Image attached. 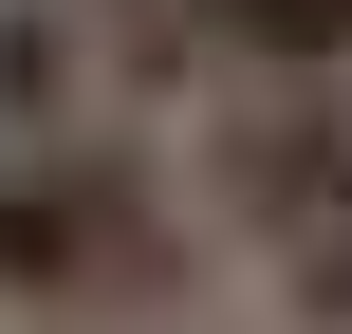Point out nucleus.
<instances>
[{"mask_svg":"<svg viewBox=\"0 0 352 334\" xmlns=\"http://www.w3.org/2000/svg\"><path fill=\"white\" fill-rule=\"evenodd\" d=\"M204 242H260V260H316L352 242V74H297V93H204L167 130Z\"/></svg>","mask_w":352,"mask_h":334,"instance_id":"2","label":"nucleus"},{"mask_svg":"<svg viewBox=\"0 0 352 334\" xmlns=\"http://www.w3.org/2000/svg\"><path fill=\"white\" fill-rule=\"evenodd\" d=\"M56 130H130L111 56H93V0H0V149H56Z\"/></svg>","mask_w":352,"mask_h":334,"instance_id":"3","label":"nucleus"},{"mask_svg":"<svg viewBox=\"0 0 352 334\" xmlns=\"http://www.w3.org/2000/svg\"><path fill=\"white\" fill-rule=\"evenodd\" d=\"M186 37H204V74H241V93H297V74H352V0H167Z\"/></svg>","mask_w":352,"mask_h":334,"instance_id":"4","label":"nucleus"},{"mask_svg":"<svg viewBox=\"0 0 352 334\" xmlns=\"http://www.w3.org/2000/svg\"><path fill=\"white\" fill-rule=\"evenodd\" d=\"M278 316H297V334H352V242H316V260H278Z\"/></svg>","mask_w":352,"mask_h":334,"instance_id":"5","label":"nucleus"},{"mask_svg":"<svg viewBox=\"0 0 352 334\" xmlns=\"http://www.w3.org/2000/svg\"><path fill=\"white\" fill-rule=\"evenodd\" d=\"M186 279H204V205H186L167 130H56V149H0V334L186 316Z\"/></svg>","mask_w":352,"mask_h":334,"instance_id":"1","label":"nucleus"}]
</instances>
